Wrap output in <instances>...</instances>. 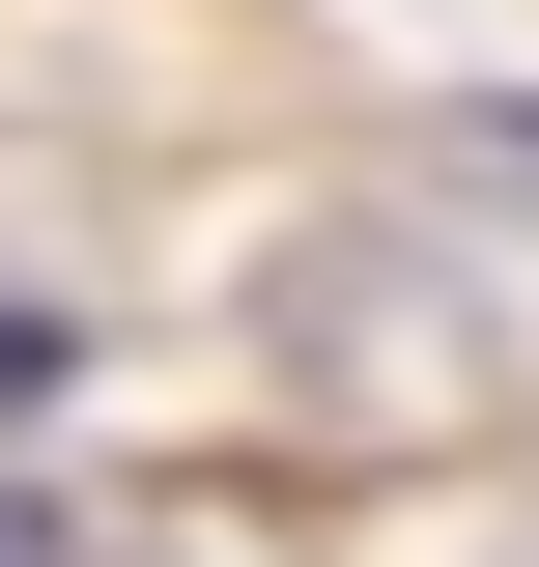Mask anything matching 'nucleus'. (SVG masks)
<instances>
[{
    "label": "nucleus",
    "instance_id": "1",
    "mask_svg": "<svg viewBox=\"0 0 539 567\" xmlns=\"http://www.w3.org/2000/svg\"><path fill=\"white\" fill-rule=\"evenodd\" d=\"M58 369H85V341H58V312H29V284H0V398H58Z\"/></svg>",
    "mask_w": 539,
    "mask_h": 567
},
{
    "label": "nucleus",
    "instance_id": "2",
    "mask_svg": "<svg viewBox=\"0 0 539 567\" xmlns=\"http://www.w3.org/2000/svg\"><path fill=\"white\" fill-rule=\"evenodd\" d=\"M0 567H58V511H29V483H0Z\"/></svg>",
    "mask_w": 539,
    "mask_h": 567
}]
</instances>
